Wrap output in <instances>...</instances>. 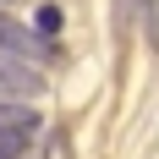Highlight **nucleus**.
Instances as JSON below:
<instances>
[{"label": "nucleus", "mask_w": 159, "mask_h": 159, "mask_svg": "<svg viewBox=\"0 0 159 159\" xmlns=\"http://www.w3.org/2000/svg\"><path fill=\"white\" fill-rule=\"evenodd\" d=\"M0 6H11V0H0Z\"/></svg>", "instance_id": "obj_6"}, {"label": "nucleus", "mask_w": 159, "mask_h": 159, "mask_svg": "<svg viewBox=\"0 0 159 159\" xmlns=\"http://www.w3.org/2000/svg\"><path fill=\"white\" fill-rule=\"evenodd\" d=\"M39 33H49V39L61 33V6H44V11H39Z\"/></svg>", "instance_id": "obj_4"}, {"label": "nucleus", "mask_w": 159, "mask_h": 159, "mask_svg": "<svg viewBox=\"0 0 159 159\" xmlns=\"http://www.w3.org/2000/svg\"><path fill=\"white\" fill-rule=\"evenodd\" d=\"M39 93H44L39 66L11 55V49H0V99H39Z\"/></svg>", "instance_id": "obj_2"}, {"label": "nucleus", "mask_w": 159, "mask_h": 159, "mask_svg": "<svg viewBox=\"0 0 159 159\" xmlns=\"http://www.w3.org/2000/svg\"><path fill=\"white\" fill-rule=\"evenodd\" d=\"M0 49H11V55H22V61H55V55H61L49 33L22 28V22H11V16H0Z\"/></svg>", "instance_id": "obj_1"}, {"label": "nucleus", "mask_w": 159, "mask_h": 159, "mask_svg": "<svg viewBox=\"0 0 159 159\" xmlns=\"http://www.w3.org/2000/svg\"><path fill=\"white\" fill-rule=\"evenodd\" d=\"M33 132H39L33 104H22V99H0V137H33Z\"/></svg>", "instance_id": "obj_3"}, {"label": "nucleus", "mask_w": 159, "mask_h": 159, "mask_svg": "<svg viewBox=\"0 0 159 159\" xmlns=\"http://www.w3.org/2000/svg\"><path fill=\"white\" fill-rule=\"evenodd\" d=\"M143 22H148V39L159 49V0H143Z\"/></svg>", "instance_id": "obj_5"}]
</instances>
